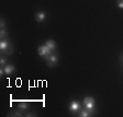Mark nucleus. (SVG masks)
Instances as JSON below:
<instances>
[{
  "label": "nucleus",
  "mask_w": 123,
  "mask_h": 117,
  "mask_svg": "<svg viewBox=\"0 0 123 117\" xmlns=\"http://www.w3.org/2000/svg\"><path fill=\"white\" fill-rule=\"evenodd\" d=\"M8 32L6 31V28H1L0 31V39H8Z\"/></svg>",
  "instance_id": "obj_12"
},
{
  "label": "nucleus",
  "mask_w": 123,
  "mask_h": 117,
  "mask_svg": "<svg viewBox=\"0 0 123 117\" xmlns=\"http://www.w3.org/2000/svg\"><path fill=\"white\" fill-rule=\"evenodd\" d=\"M18 108L20 111H22V112H24V111H28L29 108H30V106H29V104H26V103H23V102H20L18 104Z\"/></svg>",
  "instance_id": "obj_11"
},
{
  "label": "nucleus",
  "mask_w": 123,
  "mask_h": 117,
  "mask_svg": "<svg viewBox=\"0 0 123 117\" xmlns=\"http://www.w3.org/2000/svg\"><path fill=\"white\" fill-rule=\"evenodd\" d=\"M14 70H15V67L11 64H8L7 66H5V73L7 74V76L12 74L13 72H14Z\"/></svg>",
  "instance_id": "obj_6"
},
{
  "label": "nucleus",
  "mask_w": 123,
  "mask_h": 117,
  "mask_svg": "<svg viewBox=\"0 0 123 117\" xmlns=\"http://www.w3.org/2000/svg\"><path fill=\"white\" fill-rule=\"evenodd\" d=\"M117 5H118V7L120 8V9H123V0H118V1H117Z\"/></svg>",
  "instance_id": "obj_15"
},
{
  "label": "nucleus",
  "mask_w": 123,
  "mask_h": 117,
  "mask_svg": "<svg viewBox=\"0 0 123 117\" xmlns=\"http://www.w3.org/2000/svg\"><path fill=\"white\" fill-rule=\"evenodd\" d=\"M82 106L84 108L88 110L89 112H91L92 114L95 113V108H96V101L92 96H86L84 100H82Z\"/></svg>",
  "instance_id": "obj_1"
},
{
  "label": "nucleus",
  "mask_w": 123,
  "mask_h": 117,
  "mask_svg": "<svg viewBox=\"0 0 123 117\" xmlns=\"http://www.w3.org/2000/svg\"><path fill=\"white\" fill-rule=\"evenodd\" d=\"M92 113L89 112L88 110H86V108H81V110L79 111V114H78V116L80 117H89V116H92Z\"/></svg>",
  "instance_id": "obj_7"
},
{
  "label": "nucleus",
  "mask_w": 123,
  "mask_h": 117,
  "mask_svg": "<svg viewBox=\"0 0 123 117\" xmlns=\"http://www.w3.org/2000/svg\"><path fill=\"white\" fill-rule=\"evenodd\" d=\"M0 26H1V28H6V22L2 18H1V20H0Z\"/></svg>",
  "instance_id": "obj_16"
},
{
  "label": "nucleus",
  "mask_w": 123,
  "mask_h": 117,
  "mask_svg": "<svg viewBox=\"0 0 123 117\" xmlns=\"http://www.w3.org/2000/svg\"><path fill=\"white\" fill-rule=\"evenodd\" d=\"M7 65H8V59H7V57H5V55H3V56L0 58V66L5 67V66H7Z\"/></svg>",
  "instance_id": "obj_13"
},
{
  "label": "nucleus",
  "mask_w": 123,
  "mask_h": 117,
  "mask_svg": "<svg viewBox=\"0 0 123 117\" xmlns=\"http://www.w3.org/2000/svg\"><path fill=\"white\" fill-rule=\"evenodd\" d=\"M81 106H82V104H80L78 101H72V102L69 103L68 108H69L70 112L77 113V112H79V111L81 110Z\"/></svg>",
  "instance_id": "obj_4"
},
{
  "label": "nucleus",
  "mask_w": 123,
  "mask_h": 117,
  "mask_svg": "<svg viewBox=\"0 0 123 117\" xmlns=\"http://www.w3.org/2000/svg\"><path fill=\"white\" fill-rule=\"evenodd\" d=\"M9 116H15V117H20V116H23V114L21 112H13L11 114H9Z\"/></svg>",
  "instance_id": "obj_14"
},
{
  "label": "nucleus",
  "mask_w": 123,
  "mask_h": 117,
  "mask_svg": "<svg viewBox=\"0 0 123 117\" xmlns=\"http://www.w3.org/2000/svg\"><path fill=\"white\" fill-rule=\"evenodd\" d=\"M10 42L8 41V39H1L0 41V50H3V49H6L8 47V46L10 45Z\"/></svg>",
  "instance_id": "obj_10"
},
{
  "label": "nucleus",
  "mask_w": 123,
  "mask_h": 117,
  "mask_svg": "<svg viewBox=\"0 0 123 117\" xmlns=\"http://www.w3.org/2000/svg\"><path fill=\"white\" fill-rule=\"evenodd\" d=\"M45 60H46L47 66L51 67V68H53V67H55L57 64H58V55H57L56 53H52Z\"/></svg>",
  "instance_id": "obj_3"
},
{
  "label": "nucleus",
  "mask_w": 123,
  "mask_h": 117,
  "mask_svg": "<svg viewBox=\"0 0 123 117\" xmlns=\"http://www.w3.org/2000/svg\"><path fill=\"white\" fill-rule=\"evenodd\" d=\"M37 53H38V55L42 57V58H44V59H46L47 57L51 55L52 53H53V50H52L51 48H49V46H46L45 44L44 45H42V46H40L37 48Z\"/></svg>",
  "instance_id": "obj_2"
},
{
  "label": "nucleus",
  "mask_w": 123,
  "mask_h": 117,
  "mask_svg": "<svg viewBox=\"0 0 123 117\" xmlns=\"http://www.w3.org/2000/svg\"><path fill=\"white\" fill-rule=\"evenodd\" d=\"M45 45L49 46V48H51L53 51L56 49V42L53 41V39H49L47 42H45Z\"/></svg>",
  "instance_id": "obj_9"
},
{
  "label": "nucleus",
  "mask_w": 123,
  "mask_h": 117,
  "mask_svg": "<svg viewBox=\"0 0 123 117\" xmlns=\"http://www.w3.org/2000/svg\"><path fill=\"white\" fill-rule=\"evenodd\" d=\"M120 61H121V64L123 65V53L120 55Z\"/></svg>",
  "instance_id": "obj_18"
},
{
  "label": "nucleus",
  "mask_w": 123,
  "mask_h": 117,
  "mask_svg": "<svg viewBox=\"0 0 123 117\" xmlns=\"http://www.w3.org/2000/svg\"><path fill=\"white\" fill-rule=\"evenodd\" d=\"M35 20H36V22H38V23L44 22V21L46 20V13L44 12V11H37V12L35 13Z\"/></svg>",
  "instance_id": "obj_5"
},
{
  "label": "nucleus",
  "mask_w": 123,
  "mask_h": 117,
  "mask_svg": "<svg viewBox=\"0 0 123 117\" xmlns=\"http://www.w3.org/2000/svg\"><path fill=\"white\" fill-rule=\"evenodd\" d=\"M23 116H26V117H30V116H36V114L34 112H31V113H26V114H23Z\"/></svg>",
  "instance_id": "obj_17"
},
{
  "label": "nucleus",
  "mask_w": 123,
  "mask_h": 117,
  "mask_svg": "<svg viewBox=\"0 0 123 117\" xmlns=\"http://www.w3.org/2000/svg\"><path fill=\"white\" fill-rule=\"evenodd\" d=\"M13 50H14V48H13L12 44H10V45L8 46L6 49L1 50V54H2V55H12V54H13Z\"/></svg>",
  "instance_id": "obj_8"
}]
</instances>
